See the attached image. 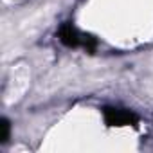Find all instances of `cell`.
Wrapping results in <instances>:
<instances>
[{"instance_id":"1","label":"cell","mask_w":153,"mask_h":153,"mask_svg":"<svg viewBox=\"0 0 153 153\" xmlns=\"http://www.w3.org/2000/svg\"><path fill=\"white\" fill-rule=\"evenodd\" d=\"M103 115L108 126H137L139 117L130 112V110H123V108H114V106H106L103 108Z\"/></svg>"},{"instance_id":"2","label":"cell","mask_w":153,"mask_h":153,"mask_svg":"<svg viewBox=\"0 0 153 153\" xmlns=\"http://www.w3.org/2000/svg\"><path fill=\"white\" fill-rule=\"evenodd\" d=\"M58 36H59V42L65 45V47H79L81 45V34L78 33V29H76L72 24H63L58 31Z\"/></svg>"},{"instance_id":"3","label":"cell","mask_w":153,"mask_h":153,"mask_svg":"<svg viewBox=\"0 0 153 153\" xmlns=\"http://www.w3.org/2000/svg\"><path fill=\"white\" fill-rule=\"evenodd\" d=\"M0 128H2V135H0V144H6L9 140V135H11V123L9 119L2 117V121H0Z\"/></svg>"},{"instance_id":"4","label":"cell","mask_w":153,"mask_h":153,"mask_svg":"<svg viewBox=\"0 0 153 153\" xmlns=\"http://www.w3.org/2000/svg\"><path fill=\"white\" fill-rule=\"evenodd\" d=\"M81 45L87 49V52H94L96 47H97V38L92 36V34H83V38H81Z\"/></svg>"}]
</instances>
